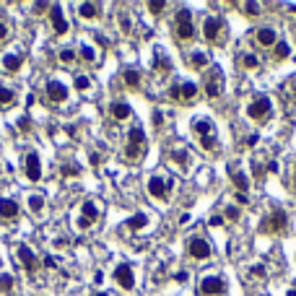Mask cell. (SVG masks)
Returning <instances> with one entry per match:
<instances>
[{"label":"cell","instance_id":"cell-1","mask_svg":"<svg viewBox=\"0 0 296 296\" xmlns=\"http://www.w3.org/2000/svg\"><path fill=\"white\" fill-rule=\"evenodd\" d=\"M286 226H288V216H286V211H280V208L270 211L268 216L262 218V231L265 234H283Z\"/></svg>","mask_w":296,"mask_h":296},{"label":"cell","instance_id":"cell-2","mask_svg":"<svg viewBox=\"0 0 296 296\" xmlns=\"http://www.w3.org/2000/svg\"><path fill=\"white\" fill-rule=\"evenodd\" d=\"M174 34L179 42H187L195 37V29H192V13L187 8H179L177 11V24H174Z\"/></svg>","mask_w":296,"mask_h":296},{"label":"cell","instance_id":"cell-3","mask_svg":"<svg viewBox=\"0 0 296 296\" xmlns=\"http://www.w3.org/2000/svg\"><path fill=\"white\" fill-rule=\"evenodd\" d=\"M143 146H146V133H143V128H135L130 130V135H128V146H125V159H138L140 156V151H143Z\"/></svg>","mask_w":296,"mask_h":296},{"label":"cell","instance_id":"cell-4","mask_svg":"<svg viewBox=\"0 0 296 296\" xmlns=\"http://www.w3.org/2000/svg\"><path fill=\"white\" fill-rule=\"evenodd\" d=\"M169 96L179 104H192L198 96V86L195 83H177V86L169 88Z\"/></svg>","mask_w":296,"mask_h":296},{"label":"cell","instance_id":"cell-5","mask_svg":"<svg viewBox=\"0 0 296 296\" xmlns=\"http://www.w3.org/2000/svg\"><path fill=\"white\" fill-rule=\"evenodd\" d=\"M270 109H273V104H270V99H268V96H257L252 104L247 107V115L252 117V120H257V122H262V120H268Z\"/></svg>","mask_w":296,"mask_h":296},{"label":"cell","instance_id":"cell-6","mask_svg":"<svg viewBox=\"0 0 296 296\" xmlns=\"http://www.w3.org/2000/svg\"><path fill=\"white\" fill-rule=\"evenodd\" d=\"M115 280H117V286L122 291H133L135 288V278H133V270H130L128 262H120L115 268Z\"/></svg>","mask_w":296,"mask_h":296},{"label":"cell","instance_id":"cell-7","mask_svg":"<svg viewBox=\"0 0 296 296\" xmlns=\"http://www.w3.org/2000/svg\"><path fill=\"white\" fill-rule=\"evenodd\" d=\"M221 31H224V21L218 19V16H208L206 24H203V37L216 44L218 39H221Z\"/></svg>","mask_w":296,"mask_h":296},{"label":"cell","instance_id":"cell-8","mask_svg":"<svg viewBox=\"0 0 296 296\" xmlns=\"http://www.w3.org/2000/svg\"><path fill=\"white\" fill-rule=\"evenodd\" d=\"M221 73H218L216 68L206 75V78H203V88H206V96H211V99H218V96H221Z\"/></svg>","mask_w":296,"mask_h":296},{"label":"cell","instance_id":"cell-9","mask_svg":"<svg viewBox=\"0 0 296 296\" xmlns=\"http://www.w3.org/2000/svg\"><path fill=\"white\" fill-rule=\"evenodd\" d=\"M24 169H26V179H29V182H39V179H42V164H39V156H37L34 151L26 153Z\"/></svg>","mask_w":296,"mask_h":296},{"label":"cell","instance_id":"cell-10","mask_svg":"<svg viewBox=\"0 0 296 296\" xmlns=\"http://www.w3.org/2000/svg\"><path fill=\"white\" fill-rule=\"evenodd\" d=\"M224 291H226V283H224L221 278H216V275L213 278L208 275V278L200 280V293L203 296H221Z\"/></svg>","mask_w":296,"mask_h":296},{"label":"cell","instance_id":"cell-11","mask_svg":"<svg viewBox=\"0 0 296 296\" xmlns=\"http://www.w3.org/2000/svg\"><path fill=\"white\" fill-rule=\"evenodd\" d=\"M187 255L195 257V260H206V257H211V244L206 239L195 237V239L187 242Z\"/></svg>","mask_w":296,"mask_h":296},{"label":"cell","instance_id":"cell-12","mask_svg":"<svg viewBox=\"0 0 296 296\" xmlns=\"http://www.w3.org/2000/svg\"><path fill=\"white\" fill-rule=\"evenodd\" d=\"M44 96L50 99L52 104H60V102L68 99V86L60 83V81H50V83H47V88H44Z\"/></svg>","mask_w":296,"mask_h":296},{"label":"cell","instance_id":"cell-13","mask_svg":"<svg viewBox=\"0 0 296 296\" xmlns=\"http://www.w3.org/2000/svg\"><path fill=\"white\" fill-rule=\"evenodd\" d=\"M255 42H257L260 47H265V50H273V47L278 44L275 29H270V26H260V29L255 31Z\"/></svg>","mask_w":296,"mask_h":296},{"label":"cell","instance_id":"cell-14","mask_svg":"<svg viewBox=\"0 0 296 296\" xmlns=\"http://www.w3.org/2000/svg\"><path fill=\"white\" fill-rule=\"evenodd\" d=\"M19 260H21V265H24V270H26V273H37L39 260H37L34 252H31V247H26V244L19 247Z\"/></svg>","mask_w":296,"mask_h":296},{"label":"cell","instance_id":"cell-15","mask_svg":"<svg viewBox=\"0 0 296 296\" xmlns=\"http://www.w3.org/2000/svg\"><path fill=\"white\" fill-rule=\"evenodd\" d=\"M50 21H52V29H55L57 37L68 34V21H65V16H62L60 6H50Z\"/></svg>","mask_w":296,"mask_h":296},{"label":"cell","instance_id":"cell-16","mask_svg":"<svg viewBox=\"0 0 296 296\" xmlns=\"http://www.w3.org/2000/svg\"><path fill=\"white\" fill-rule=\"evenodd\" d=\"M148 192H151L156 200H164L166 192H169V187H166V182H164L161 177H151V179H148Z\"/></svg>","mask_w":296,"mask_h":296},{"label":"cell","instance_id":"cell-17","mask_svg":"<svg viewBox=\"0 0 296 296\" xmlns=\"http://www.w3.org/2000/svg\"><path fill=\"white\" fill-rule=\"evenodd\" d=\"M133 112H130V107L125 104V102H115L112 107H109V117L112 120H117V122H122V120H128Z\"/></svg>","mask_w":296,"mask_h":296},{"label":"cell","instance_id":"cell-18","mask_svg":"<svg viewBox=\"0 0 296 296\" xmlns=\"http://www.w3.org/2000/svg\"><path fill=\"white\" fill-rule=\"evenodd\" d=\"M19 216V203L16 200H0V218H6V221H11V218Z\"/></svg>","mask_w":296,"mask_h":296},{"label":"cell","instance_id":"cell-19","mask_svg":"<svg viewBox=\"0 0 296 296\" xmlns=\"http://www.w3.org/2000/svg\"><path fill=\"white\" fill-rule=\"evenodd\" d=\"M96 216H99L96 206H93L91 200H86V203H83V221H81V226H83V229H88L93 221H96Z\"/></svg>","mask_w":296,"mask_h":296},{"label":"cell","instance_id":"cell-20","mask_svg":"<svg viewBox=\"0 0 296 296\" xmlns=\"http://www.w3.org/2000/svg\"><path fill=\"white\" fill-rule=\"evenodd\" d=\"M21 65H24V57H21V55H6V57H3V68H6L8 73H19Z\"/></svg>","mask_w":296,"mask_h":296},{"label":"cell","instance_id":"cell-21","mask_svg":"<svg viewBox=\"0 0 296 296\" xmlns=\"http://www.w3.org/2000/svg\"><path fill=\"white\" fill-rule=\"evenodd\" d=\"M148 226V216L146 213H133L128 218V229L130 231H140V229H146Z\"/></svg>","mask_w":296,"mask_h":296},{"label":"cell","instance_id":"cell-22","mask_svg":"<svg viewBox=\"0 0 296 296\" xmlns=\"http://www.w3.org/2000/svg\"><path fill=\"white\" fill-rule=\"evenodd\" d=\"M187 62H190V68H195V70L208 68V57H206V52H192V55H187Z\"/></svg>","mask_w":296,"mask_h":296},{"label":"cell","instance_id":"cell-23","mask_svg":"<svg viewBox=\"0 0 296 296\" xmlns=\"http://www.w3.org/2000/svg\"><path fill=\"white\" fill-rule=\"evenodd\" d=\"M239 60H242V68H244V70H257V68H260V57H257L255 52H244Z\"/></svg>","mask_w":296,"mask_h":296},{"label":"cell","instance_id":"cell-24","mask_svg":"<svg viewBox=\"0 0 296 296\" xmlns=\"http://www.w3.org/2000/svg\"><path fill=\"white\" fill-rule=\"evenodd\" d=\"M78 13H81V19H96V16H99V6L96 3H81V6H78Z\"/></svg>","mask_w":296,"mask_h":296},{"label":"cell","instance_id":"cell-25","mask_svg":"<svg viewBox=\"0 0 296 296\" xmlns=\"http://www.w3.org/2000/svg\"><path fill=\"white\" fill-rule=\"evenodd\" d=\"M13 102H16V93L11 88H6V86H0V109L13 107Z\"/></svg>","mask_w":296,"mask_h":296},{"label":"cell","instance_id":"cell-26","mask_svg":"<svg viewBox=\"0 0 296 296\" xmlns=\"http://www.w3.org/2000/svg\"><path fill=\"white\" fill-rule=\"evenodd\" d=\"M122 81H125V86H128V88H138L140 86V75H138V70H125L122 73Z\"/></svg>","mask_w":296,"mask_h":296},{"label":"cell","instance_id":"cell-27","mask_svg":"<svg viewBox=\"0 0 296 296\" xmlns=\"http://www.w3.org/2000/svg\"><path fill=\"white\" fill-rule=\"evenodd\" d=\"M231 182H234V187H237V192H247L249 179L242 174V171H234V174H231Z\"/></svg>","mask_w":296,"mask_h":296},{"label":"cell","instance_id":"cell-28","mask_svg":"<svg viewBox=\"0 0 296 296\" xmlns=\"http://www.w3.org/2000/svg\"><path fill=\"white\" fill-rule=\"evenodd\" d=\"M29 211L34 213V216H39V213L44 211V198H42V195H31V198H29Z\"/></svg>","mask_w":296,"mask_h":296},{"label":"cell","instance_id":"cell-29","mask_svg":"<svg viewBox=\"0 0 296 296\" xmlns=\"http://www.w3.org/2000/svg\"><path fill=\"white\" fill-rule=\"evenodd\" d=\"M195 133H198L200 138H206V135H213V125H211L208 120H200V122H195Z\"/></svg>","mask_w":296,"mask_h":296},{"label":"cell","instance_id":"cell-30","mask_svg":"<svg viewBox=\"0 0 296 296\" xmlns=\"http://www.w3.org/2000/svg\"><path fill=\"white\" fill-rule=\"evenodd\" d=\"M273 57H275L278 62L286 60V57H288V44H286V42H278V44L273 47Z\"/></svg>","mask_w":296,"mask_h":296},{"label":"cell","instance_id":"cell-31","mask_svg":"<svg viewBox=\"0 0 296 296\" xmlns=\"http://www.w3.org/2000/svg\"><path fill=\"white\" fill-rule=\"evenodd\" d=\"M60 174L62 177H78V174H81V166H78V164H62Z\"/></svg>","mask_w":296,"mask_h":296},{"label":"cell","instance_id":"cell-32","mask_svg":"<svg viewBox=\"0 0 296 296\" xmlns=\"http://www.w3.org/2000/svg\"><path fill=\"white\" fill-rule=\"evenodd\" d=\"M0 291H3V293H13V275H8V273L0 275Z\"/></svg>","mask_w":296,"mask_h":296},{"label":"cell","instance_id":"cell-33","mask_svg":"<svg viewBox=\"0 0 296 296\" xmlns=\"http://www.w3.org/2000/svg\"><path fill=\"white\" fill-rule=\"evenodd\" d=\"M200 146H203V151H216L218 148V140L213 135H206V138H200Z\"/></svg>","mask_w":296,"mask_h":296},{"label":"cell","instance_id":"cell-34","mask_svg":"<svg viewBox=\"0 0 296 296\" xmlns=\"http://www.w3.org/2000/svg\"><path fill=\"white\" fill-rule=\"evenodd\" d=\"M148 11H151L153 16H161V13L166 11V3H164V0H153V3H148Z\"/></svg>","mask_w":296,"mask_h":296},{"label":"cell","instance_id":"cell-35","mask_svg":"<svg viewBox=\"0 0 296 296\" xmlns=\"http://www.w3.org/2000/svg\"><path fill=\"white\" fill-rule=\"evenodd\" d=\"M242 11H244V16H260V3H244Z\"/></svg>","mask_w":296,"mask_h":296},{"label":"cell","instance_id":"cell-36","mask_svg":"<svg viewBox=\"0 0 296 296\" xmlns=\"http://www.w3.org/2000/svg\"><path fill=\"white\" fill-rule=\"evenodd\" d=\"M81 60H86V62H93L96 60V55H93V47H81Z\"/></svg>","mask_w":296,"mask_h":296},{"label":"cell","instance_id":"cell-37","mask_svg":"<svg viewBox=\"0 0 296 296\" xmlns=\"http://www.w3.org/2000/svg\"><path fill=\"white\" fill-rule=\"evenodd\" d=\"M239 216H242V211L237 206H229L226 208V221H239Z\"/></svg>","mask_w":296,"mask_h":296},{"label":"cell","instance_id":"cell-38","mask_svg":"<svg viewBox=\"0 0 296 296\" xmlns=\"http://www.w3.org/2000/svg\"><path fill=\"white\" fill-rule=\"evenodd\" d=\"M73 60H75V52H73V50H68V47H65V50L60 52V62H65V65H70Z\"/></svg>","mask_w":296,"mask_h":296},{"label":"cell","instance_id":"cell-39","mask_svg":"<svg viewBox=\"0 0 296 296\" xmlns=\"http://www.w3.org/2000/svg\"><path fill=\"white\" fill-rule=\"evenodd\" d=\"M88 86H91V81H88L86 75H75V88H78V91H86Z\"/></svg>","mask_w":296,"mask_h":296},{"label":"cell","instance_id":"cell-40","mask_svg":"<svg viewBox=\"0 0 296 296\" xmlns=\"http://www.w3.org/2000/svg\"><path fill=\"white\" fill-rule=\"evenodd\" d=\"M171 156L177 159V164H179V166H187V153H184V151H174Z\"/></svg>","mask_w":296,"mask_h":296},{"label":"cell","instance_id":"cell-41","mask_svg":"<svg viewBox=\"0 0 296 296\" xmlns=\"http://www.w3.org/2000/svg\"><path fill=\"white\" fill-rule=\"evenodd\" d=\"M153 125H156V128H161V125H164V115L159 112V109L153 112Z\"/></svg>","mask_w":296,"mask_h":296},{"label":"cell","instance_id":"cell-42","mask_svg":"<svg viewBox=\"0 0 296 296\" xmlns=\"http://www.w3.org/2000/svg\"><path fill=\"white\" fill-rule=\"evenodd\" d=\"M42 262H44V268H57V262H55V257H52V255H44V260H42Z\"/></svg>","mask_w":296,"mask_h":296},{"label":"cell","instance_id":"cell-43","mask_svg":"<svg viewBox=\"0 0 296 296\" xmlns=\"http://www.w3.org/2000/svg\"><path fill=\"white\" fill-rule=\"evenodd\" d=\"M19 130L29 133V130H31V120H26V117H24V120H19Z\"/></svg>","mask_w":296,"mask_h":296},{"label":"cell","instance_id":"cell-44","mask_svg":"<svg viewBox=\"0 0 296 296\" xmlns=\"http://www.w3.org/2000/svg\"><path fill=\"white\" fill-rule=\"evenodd\" d=\"M156 65H159L161 70H171V65H169V62H166V60H164L161 55H159V57H156Z\"/></svg>","mask_w":296,"mask_h":296},{"label":"cell","instance_id":"cell-45","mask_svg":"<svg viewBox=\"0 0 296 296\" xmlns=\"http://www.w3.org/2000/svg\"><path fill=\"white\" fill-rule=\"evenodd\" d=\"M221 224H224L221 216H211V218H208V226H221Z\"/></svg>","mask_w":296,"mask_h":296},{"label":"cell","instance_id":"cell-46","mask_svg":"<svg viewBox=\"0 0 296 296\" xmlns=\"http://www.w3.org/2000/svg\"><path fill=\"white\" fill-rule=\"evenodd\" d=\"M6 39H8V26L0 21V42H6Z\"/></svg>","mask_w":296,"mask_h":296},{"label":"cell","instance_id":"cell-47","mask_svg":"<svg viewBox=\"0 0 296 296\" xmlns=\"http://www.w3.org/2000/svg\"><path fill=\"white\" fill-rule=\"evenodd\" d=\"M234 200H237L239 206H247V203H249V200H247V192H237V198H234Z\"/></svg>","mask_w":296,"mask_h":296},{"label":"cell","instance_id":"cell-48","mask_svg":"<svg viewBox=\"0 0 296 296\" xmlns=\"http://www.w3.org/2000/svg\"><path fill=\"white\" fill-rule=\"evenodd\" d=\"M257 140H260V135H249L244 143H247V146H257Z\"/></svg>","mask_w":296,"mask_h":296},{"label":"cell","instance_id":"cell-49","mask_svg":"<svg viewBox=\"0 0 296 296\" xmlns=\"http://www.w3.org/2000/svg\"><path fill=\"white\" fill-rule=\"evenodd\" d=\"M99 161H102V156L99 153H91V166H99Z\"/></svg>","mask_w":296,"mask_h":296},{"label":"cell","instance_id":"cell-50","mask_svg":"<svg viewBox=\"0 0 296 296\" xmlns=\"http://www.w3.org/2000/svg\"><path fill=\"white\" fill-rule=\"evenodd\" d=\"M268 171H273V174H275V171H278V161H268Z\"/></svg>","mask_w":296,"mask_h":296},{"label":"cell","instance_id":"cell-51","mask_svg":"<svg viewBox=\"0 0 296 296\" xmlns=\"http://www.w3.org/2000/svg\"><path fill=\"white\" fill-rule=\"evenodd\" d=\"M252 273H255V275H262V273H265V268H262V265H255Z\"/></svg>","mask_w":296,"mask_h":296},{"label":"cell","instance_id":"cell-52","mask_svg":"<svg viewBox=\"0 0 296 296\" xmlns=\"http://www.w3.org/2000/svg\"><path fill=\"white\" fill-rule=\"evenodd\" d=\"M291 190H296V164H293V184H291Z\"/></svg>","mask_w":296,"mask_h":296},{"label":"cell","instance_id":"cell-53","mask_svg":"<svg viewBox=\"0 0 296 296\" xmlns=\"http://www.w3.org/2000/svg\"><path fill=\"white\" fill-rule=\"evenodd\" d=\"M286 296H296V288H291V291H288V293H286Z\"/></svg>","mask_w":296,"mask_h":296},{"label":"cell","instance_id":"cell-54","mask_svg":"<svg viewBox=\"0 0 296 296\" xmlns=\"http://www.w3.org/2000/svg\"><path fill=\"white\" fill-rule=\"evenodd\" d=\"M96 296H109V293H96Z\"/></svg>","mask_w":296,"mask_h":296},{"label":"cell","instance_id":"cell-55","mask_svg":"<svg viewBox=\"0 0 296 296\" xmlns=\"http://www.w3.org/2000/svg\"><path fill=\"white\" fill-rule=\"evenodd\" d=\"M291 11H293V13H296V6H293V8H291Z\"/></svg>","mask_w":296,"mask_h":296}]
</instances>
